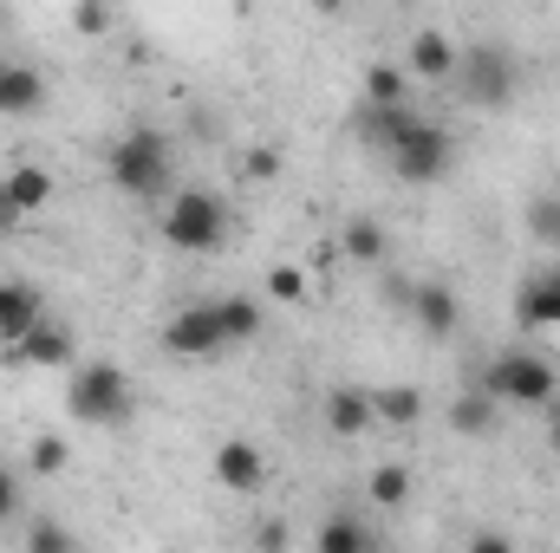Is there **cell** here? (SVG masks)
<instances>
[{"label":"cell","mask_w":560,"mask_h":553,"mask_svg":"<svg viewBox=\"0 0 560 553\" xmlns=\"http://www.w3.org/2000/svg\"><path fill=\"white\" fill-rule=\"evenodd\" d=\"M229 228H235V215L215 189H176L170 209H163V242L176 255H222Z\"/></svg>","instance_id":"obj_1"},{"label":"cell","mask_w":560,"mask_h":553,"mask_svg":"<svg viewBox=\"0 0 560 553\" xmlns=\"http://www.w3.org/2000/svg\"><path fill=\"white\" fill-rule=\"evenodd\" d=\"M105 169H112V183L125 189V196H163L170 189V138L156 131V125H131L125 138L112 143V156H105Z\"/></svg>","instance_id":"obj_2"},{"label":"cell","mask_w":560,"mask_h":553,"mask_svg":"<svg viewBox=\"0 0 560 553\" xmlns=\"http://www.w3.org/2000/svg\"><path fill=\"white\" fill-rule=\"evenodd\" d=\"M66 411H72V423H92V430L125 423L131 416V378H125V365H112V358L79 365L72 385H66Z\"/></svg>","instance_id":"obj_3"},{"label":"cell","mask_w":560,"mask_h":553,"mask_svg":"<svg viewBox=\"0 0 560 553\" xmlns=\"http://www.w3.org/2000/svg\"><path fill=\"white\" fill-rule=\"evenodd\" d=\"M482 391L495 404H515V411H541L548 398H560V372L541 352H502L489 372H482Z\"/></svg>","instance_id":"obj_4"},{"label":"cell","mask_w":560,"mask_h":553,"mask_svg":"<svg viewBox=\"0 0 560 553\" xmlns=\"http://www.w3.org/2000/svg\"><path fill=\"white\" fill-rule=\"evenodd\" d=\"M450 85L463 92V105L502 111L515 98V59H509V46H469V52H456V79Z\"/></svg>","instance_id":"obj_5"},{"label":"cell","mask_w":560,"mask_h":553,"mask_svg":"<svg viewBox=\"0 0 560 553\" xmlns=\"http://www.w3.org/2000/svg\"><path fill=\"white\" fill-rule=\"evenodd\" d=\"M385 156H392V169H398L405 183H443V176H450V163H456V143H450L443 125H423V118H418V125L392 143Z\"/></svg>","instance_id":"obj_6"},{"label":"cell","mask_w":560,"mask_h":553,"mask_svg":"<svg viewBox=\"0 0 560 553\" xmlns=\"http://www.w3.org/2000/svg\"><path fill=\"white\" fill-rule=\"evenodd\" d=\"M163 352H170V358H215V352H229L222 306H215V299H202V306H183V313L163 326Z\"/></svg>","instance_id":"obj_7"},{"label":"cell","mask_w":560,"mask_h":553,"mask_svg":"<svg viewBox=\"0 0 560 553\" xmlns=\"http://www.w3.org/2000/svg\"><path fill=\"white\" fill-rule=\"evenodd\" d=\"M72 352H79V339H72V326H52L46 313L26 326V339L20 345H0V365H72Z\"/></svg>","instance_id":"obj_8"},{"label":"cell","mask_w":560,"mask_h":553,"mask_svg":"<svg viewBox=\"0 0 560 553\" xmlns=\"http://www.w3.org/2000/svg\"><path fill=\"white\" fill-rule=\"evenodd\" d=\"M215 482H222V489H235V495H255V489H268V456H261V443H248V436H229V443L215 449Z\"/></svg>","instance_id":"obj_9"},{"label":"cell","mask_w":560,"mask_h":553,"mask_svg":"<svg viewBox=\"0 0 560 553\" xmlns=\"http://www.w3.org/2000/svg\"><path fill=\"white\" fill-rule=\"evenodd\" d=\"M515 326L522 332H548L560 326V268H541L515 286Z\"/></svg>","instance_id":"obj_10"},{"label":"cell","mask_w":560,"mask_h":553,"mask_svg":"<svg viewBox=\"0 0 560 553\" xmlns=\"http://www.w3.org/2000/svg\"><path fill=\"white\" fill-rule=\"evenodd\" d=\"M411 319H418L430 339H450L456 326H463V299H456V286H443V280H418L411 286V306H405Z\"/></svg>","instance_id":"obj_11"},{"label":"cell","mask_w":560,"mask_h":553,"mask_svg":"<svg viewBox=\"0 0 560 553\" xmlns=\"http://www.w3.org/2000/svg\"><path fill=\"white\" fill-rule=\"evenodd\" d=\"M33 111H46V72L0 59V118H33Z\"/></svg>","instance_id":"obj_12"},{"label":"cell","mask_w":560,"mask_h":553,"mask_svg":"<svg viewBox=\"0 0 560 553\" xmlns=\"http://www.w3.org/2000/svg\"><path fill=\"white\" fill-rule=\"evenodd\" d=\"M405 72L418 79V85H450L456 79V39L450 33H411V59H405Z\"/></svg>","instance_id":"obj_13"},{"label":"cell","mask_w":560,"mask_h":553,"mask_svg":"<svg viewBox=\"0 0 560 553\" xmlns=\"http://www.w3.org/2000/svg\"><path fill=\"white\" fill-rule=\"evenodd\" d=\"M339 255L359 261V268H385V261H392V228H385L378 215H352V222L339 228Z\"/></svg>","instance_id":"obj_14"},{"label":"cell","mask_w":560,"mask_h":553,"mask_svg":"<svg viewBox=\"0 0 560 553\" xmlns=\"http://www.w3.org/2000/svg\"><path fill=\"white\" fill-rule=\"evenodd\" d=\"M39 313H46V299L33 280H0V345H20Z\"/></svg>","instance_id":"obj_15"},{"label":"cell","mask_w":560,"mask_h":553,"mask_svg":"<svg viewBox=\"0 0 560 553\" xmlns=\"http://www.w3.org/2000/svg\"><path fill=\"white\" fill-rule=\"evenodd\" d=\"M378 416H372V391H359V385H339V391H326V430L332 436H365Z\"/></svg>","instance_id":"obj_16"},{"label":"cell","mask_w":560,"mask_h":553,"mask_svg":"<svg viewBox=\"0 0 560 553\" xmlns=\"http://www.w3.org/2000/svg\"><path fill=\"white\" fill-rule=\"evenodd\" d=\"M495 423H502V404H495L482 385L463 391V398H450V430H456V436H489Z\"/></svg>","instance_id":"obj_17"},{"label":"cell","mask_w":560,"mask_h":553,"mask_svg":"<svg viewBox=\"0 0 560 553\" xmlns=\"http://www.w3.org/2000/svg\"><path fill=\"white\" fill-rule=\"evenodd\" d=\"M0 183H7V196L20 202V215L46 209V202H52V189H59V183H52V169H39V163H13Z\"/></svg>","instance_id":"obj_18"},{"label":"cell","mask_w":560,"mask_h":553,"mask_svg":"<svg viewBox=\"0 0 560 553\" xmlns=\"http://www.w3.org/2000/svg\"><path fill=\"white\" fill-rule=\"evenodd\" d=\"M372 416L392 430H411V423H423V391L418 385H385V391H372Z\"/></svg>","instance_id":"obj_19"},{"label":"cell","mask_w":560,"mask_h":553,"mask_svg":"<svg viewBox=\"0 0 560 553\" xmlns=\"http://www.w3.org/2000/svg\"><path fill=\"white\" fill-rule=\"evenodd\" d=\"M411 125H418V111H411V105H365V118H359V131L378 143V150H392Z\"/></svg>","instance_id":"obj_20"},{"label":"cell","mask_w":560,"mask_h":553,"mask_svg":"<svg viewBox=\"0 0 560 553\" xmlns=\"http://www.w3.org/2000/svg\"><path fill=\"white\" fill-rule=\"evenodd\" d=\"M222 306V332H229V345H248V339H261V299H248V293H229V299H215Z\"/></svg>","instance_id":"obj_21"},{"label":"cell","mask_w":560,"mask_h":553,"mask_svg":"<svg viewBox=\"0 0 560 553\" xmlns=\"http://www.w3.org/2000/svg\"><path fill=\"white\" fill-rule=\"evenodd\" d=\"M313 548H319V553H365V548H372V528H365V521H352V515H326V521H319V534H313Z\"/></svg>","instance_id":"obj_22"},{"label":"cell","mask_w":560,"mask_h":553,"mask_svg":"<svg viewBox=\"0 0 560 553\" xmlns=\"http://www.w3.org/2000/svg\"><path fill=\"white\" fill-rule=\"evenodd\" d=\"M26 469H33V475H46V482H52V475H66V469H72V443H66L59 430H39V436L26 443Z\"/></svg>","instance_id":"obj_23"},{"label":"cell","mask_w":560,"mask_h":553,"mask_svg":"<svg viewBox=\"0 0 560 553\" xmlns=\"http://www.w3.org/2000/svg\"><path fill=\"white\" fill-rule=\"evenodd\" d=\"M405 92H411V72L405 66H392V59L365 66V105H405Z\"/></svg>","instance_id":"obj_24"},{"label":"cell","mask_w":560,"mask_h":553,"mask_svg":"<svg viewBox=\"0 0 560 553\" xmlns=\"http://www.w3.org/2000/svg\"><path fill=\"white\" fill-rule=\"evenodd\" d=\"M365 495H372L378 508H405V502H411V469H405V462H378L372 482H365Z\"/></svg>","instance_id":"obj_25"},{"label":"cell","mask_w":560,"mask_h":553,"mask_svg":"<svg viewBox=\"0 0 560 553\" xmlns=\"http://www.w3.org/2000/svg\"><path fill=\"white\" fill-rule=\"evenodd\" d=\"M268 293H275L280 306H306L313 299V280H306V268H293V261H275L268 268Z\"/></svg>","instance_id":"obj_26"},{"label":"cell","mask_w":560,"mask_h":553,"mask_svg":"<svg viewBox=\"0 0 560 553\" xmlns=\"http://www.w3.org/2000/svg\"><path fill=\"white\" fill-rule=\"evenodd\" d=\"M20 548L26 553H72V528H59V521H33V528L20 534Z\"/></svg>","instance_id":"obj_27"},{"label":"cell","mask_w":560,"mask_h":553,"mask_svg":"<svg viewBox=\"0 0 560 553\" xmlns=\"http://www.w3.org/2000/svg\"><path fill=\"white\" fill-rule=\"evenodd\" d=\"M280 163H287V156H280V143H255V150L242 156L248 183H275V176H280Z\"/></svg>","instance_id":"obj_28"},{"label":"cell","mask_w":560,"mask_h":553,"mask_svg":"<svg viewBox=\"0 0 560 553\" xmlns=\"http://www.w3.org/2000/svg\"><path fill=\"white\" fill-rule=\"evenodd\" d=\"M72 26H79L85 39H98V33H112V7H105V0H72Z\"/></svg>","instance_id":"obj_29"},{"label":"cell","mask_w":560,"mask_h":553,"mask_svg":"<svg viewBox=\"0 0 560 553\" xmlns=\"http://www.w3.org/2000/svg\"><path fill=\"white\" fill-rule=\"evenodd\" d=\"M528 228H535L541 242H560V196H535V202H528Z\"/></svg>","instance_id":"obj_30"},{"label":"cell","mask_w":560,"mask_h":553,"mask_svg":"<svg viewBox=\"0 0 560 553\" xmlns=\"http://www.w3.org/2000/svg\"><path fill=\"white\" fill-rule=\"evenodd\" d=\"M13 508H20V482H13V469L0 462V521H7Z\"/></svg>","instance_id":"obj_31"},{"label":"cell","mask_w":560,"mask_h":553,"mask_svg":"<svg viewBox=\"0 0 560 553\" xmlns=\"http://www.w3.org/2000/svg\"><path fill=\"white\" fill-rule=\"evenodd\" d=\"M411 286H418V280H405V274H385V299H392V306H411Z\"/></svg>","instance_id":"obj_32"},{"label":"cell","mask_w":560,"mask_h":553,"mask_svg":"<svg viewBox=\"0 0 560 553\" xmlns=\"http://www.w3.org/2000/svg\"><path fill=\"white\" fill-rule=\"evenodd\" d=\"M255 548H287V521H261L255 528Z\"/></svg>","instance_id":"obj_33"},{"label":"cell","mask_w":560,"mask_h":553,"mask_svg":"<svg viewBox=\"0 0 560 553\" xmlns=\"http://www.w3.org/2000/svg\"><path fill=\"white\" fill-rule=\"evenodd\" d=\"M541 416H548V449L560 456V398H548V404H541Z\"/></svg>","instance_id":"obj_34"},{"label":"cell","mask_w":560,"mask_h":553,"mask_svg":"<svg viewBox=\"0 0 560 553\" xmlns=\"http://www.w3.org/2000/svg\"><path fill=\"white\" fill-rule=\"evenodd\" d=\"M0 228H20V202L7 196V183H0Z\"/></svg>","instance_id":"obj_35"},{"label":"cell","mask_w":560,"mask_h":553,"mask_svg":"<svg viewBox=\"0 0 560 553\" xmlns=\"http://www.w3.org/2000/svg\"><path fill=\"white\" fill-rule=\"evenodd\" d=\"M313 13H346V0H313Z\"/></svg>","instance_id":"obj_36"}]
</instances>
